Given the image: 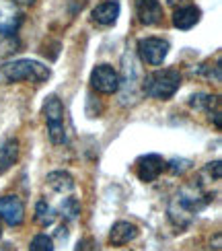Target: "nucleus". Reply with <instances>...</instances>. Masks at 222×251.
<instances>
[{
	"label": "nucleus",
	"instance_id": "nucleus-1",
	"mask_svg": "<svg viewBox=\"0 0 222 251\" xmlns=\"http://www.w3.org/2000/svg\"><path fill=\"white\" fill-rule=\"evenodd\" d=\"M210 202H212V198H210V194L202 187V183H189V185H183L181 190L171 198L167 212H169L171 223L177 228H185L196 221V216L202 212Z\"/></svg>",
	"mask_w": 222,
	"mask_h": 251
},
{
	"label": "nucleus",
	"instance_id": "nucleus-2",
	"mask_svg": "<svg viewBox=\"0 0 222 251\" xmlns=\"http://www.w3.org/2000/svg\"><path fill=\"white\" fill-rule=\"evenodd\" d=\"M51 76V70L37 60H15L0 66V85H13V82H44Z\"/></svg>",
	"mask_w": 222,
	"mask_h": 251
},
{
	"label": "nucleus",
	"instance_id": "nucleus-3",
	"mask_svg": "<svg viewBox=\"0 0 222 251\" xmlns=\"http://www.w3.org/2000/svg\"><path fill=\"white\" fill-rule=\"evenodd\" d=\"M179 87H181V75H179V70H173V68L156 70L142 80V91L146 95L161 101L171 99L179 91Z\"/></svg>",
	"mask_w": 222,
	"mask_h": 251
},
{
	"label": "nucleus",
	"instance_id": "nucleus-4",
	"mask_svg": "<svg viewBox=\"0 0 222 251\" xmlns=\"http://www.w3.org/2000/svg\"><path fill=\"white\" fill-rule=\"evenodd\" d=\"M44 118L48 124V136L54 144H64L66 140V128H64V105L62 101L51 95L44 103Z\"/></svg>",
	"mask_w": 222,
	"mask_h": 251
},
{
	"label": "nucleus",
	"instance_id": "nucleus-5",
	"mask_svg": "<svg viewBox=\"0 0 222 251\" xmlns=\"http://www.w3.org/2000/svg\"><path fill=\"white\" fill-rule=\"evenodd\" d=\"M120 75L118 70L109 64H99L91 72V85L101 95H113L120 91Z\"/></svg>",
	"mask_w": 222,
	"mask_h": 251
},
{
	"label": "nucleus",
	"instance_id": "nucleus-6",
	"mask_svg": "<svg viewBox=\"0 0 222 251\" xmlns=\"http://www.w3.org/2000/svg\"><path fill=\"white\" fill-rule=\"evenodd\" d=\"M169 54V41L161 37H146L138 41V56L144 64L161 66Z\"/></svg>",
	"mask_w": 222,
	"mask_h": 251
},
{
	"label": "nucleus",
	"instance_id": "nucleus-7",
	"mask_svg": "<svg viewBox=\"0 0 222 251\" xmlns=\"http://www.w3.org/2000/svg\"><path fill=\"white\" fill-rule=\"evenodd\" d=\"M21 23H23V15H21L17 4L0 0V39L15 35Z\"/></svg>",
	"mask_w": 222,
	"mask_h": 251
},
{
	"label": "nucleus",
	"instance_id": "nucleus-8",
	"mask_svg": "<svg viewBox=\"0 0 222 251\" xmlns=\"http://www.w3.org/2000/svg\"><path fill=\"white\" fill-rule=\"evenodd\" d=\"M0 218L10 226H21L25 221V206L21 198L8 194L0 198Z\"/></svg>",
	"mask_w": 222,
	"mask_h": 251
},
{
	"label": "nucleus",
	"instance_id": "nucleus-9",
	"mask_svg": "<svg viewBox=\"0 0 222 251\" xmlns=\"http://www.w3.org/2000/svg\"><path fill=\"white\" fill-rule=\"evenodd\" d=\"M165 169H167V161L161 154H144L136 161V173H138L140 181H146V183L154 181Z\"/></svg>",
	"mask_w": 222,
	"mask_h": 251
},
{
	"label": "nucleus",
	"instance_id": "nucleus-10",
	"mask_svg": "<svg viewBox=\"0 0 222 251\" xmlns=\"http://www.w3.org/2000/svg\"><path fill=\"white\" fill-rule=\"evenodd\" d=\"M136 15L142 25H158L163 21V6L158 0H136Z\"/></svg>",
	"mask_w": 222,
	"mask_h": 251
},
{
	"label": "nucleus",
	"instance_id": "nucleus-11",
	"mask_svg": "<svg viewBox=\"0 0 222 251\" xmlns=\"http://www.w3.org/2000/svg\"><path fill=\"white\" fill-rule=\"evenodd\" d=\"M120 17V2L118 0H107V2H101L93 8V21L97 25L109 27L113 25Z\"/></svg>",
	"mask_w": 222,
	"mask_h": 251
},
{
	"label": "nucleus",
	"instance_id": "nucleus-12",
	"mask_svg": "<svg viewBox=\"0 0 222 251\" xmlns=\"http://www.w3.org/2000/svg\"><path fill=\"white\" fill-rule=\"evenodd\" d=\"M199 17H202V10L197 6L189 4V6H179L173 13V25L181 31H187L199 23Z\"/></svg>",
	"mask_w": 222,
	"mask_h": 251
},
{
	"label": "nucleus",
	"instance_id": "nucleus-13",
	"mask_svg": "<svg viewBox=\"0 0 222 251\" xmlns=\"http://www.w3.org/2000/svg\"><path fill=\"white\" fill-rule=\"evenodd\" d=\"M136 237H138V228H136V225L120 221V223H115L113 228H111L109 243L115 245V247H122V245H128L130 241H134Z\"/></svg>",
	"mask_w": 222,
	"mask_h": 251
},
{
	"label": "nucleus",
	"instance_id": "nucleus-14",
	"mask_svg": "<svg viewBox=\"0 0 222 251\" xmlns=\"http://www.w3.org/2000/svg\"><path fill=\"white\" fill-rule=\"evenodd\" d=\"M19 159V140L6 138L0 144V173H6Z\"/></svg>",
	"mask_w": 222,
	"mask_h": 251
},
{
	"label": "nucleus",
	"instance_id": "nucleus-15",
	"mask_svg": "<svg viewBox=\"0 0 222 251\" xmlns=\"http://www.w3.org/2000/svg\"><path fill=\"white\" fill-rule=\"evenodd\" d=\"M48 185L58 194H70L74 190V179L66 171H51L48 175Z\"/></svg>",
	"mask_w": 222,
	"mask_h": 251
},
{
	"label": "nucleus",
	"instance_id": "nucleus-16",
	"mask_svg": "<svg viewBox=\"0 0 222 251\" xmlns=\"http://www.w3.org/2000/svg\"><path fill=\"white\" fill-rule=\"evenodd\" d=\"M189 105L194 109H199V111H208V113H214L216 109H220V97L218 95H194L189 99Z\"/></svg>",
	"mask_w": 222,
	"mask_h": 251
},
{
	"label": "nucleus",
	"instance_id": "nucleus-17",
	"mask_svg": "<svg viewBox=\"0 0 222 251\" xmlns=\"http://www.w3.org/2000/svg\"><path fill=\"white\" fill-rule=\"evenodd\" d=\"M54 221H56V210L46 200H39L35 206V223L41 226H49Z\"/></svg>",
	"mask_w": 222,
	"mask_h": 251
},
{
	"label": "nucleus",
	"instance_id": "nucleus-18",
	"mask_svg": "<svg viewBox=\"0 0 222 251\" xmlns=\"http://www.w3.org/2000/svg\"><path fill=\"white\" fill-rule=\"evenodd\" d=\"M60 214L66 218V221H74L80 214V202L76 198H64L60 204Z\"/></svg>",
	"mask_w": 222,
	"mask_h": 251
},
{
	"label": "nucleus",
	"instance_id": "nucleus-19",
	"mask_svg": "<svg viewBox=\"0 0 222 251\" xmlns=\"http://www.w3.org/2000/svg\"><path fill=\"white\" fill-rule=\"evenodd\" d=\"M29 251H54V241L48 235H35L31 239Z\"/></svg>",
	"mask_w": 222,
	"mask_h": 251
},
{
	"label": "nucleus",
	"instance_id": "nucleus-20",
	"mask_svg": "<svg viewBox=\"0 0 222 251\" xmlns=\"http://www.w3.org/2000/svg\"><path fill=\"white\" fill-rule=\"evenodd\" d=\"M167 169L171 171L173 175H183L185 171L192 169V161H187V159H173L171 163H167Z\"/></svg>",
	"mask_w": 222,
	"mask_h": 251
},
{
	"label": "nucleus",
	"instance_id": "nucleus-21",
	"mask_svg": "<svg viewBox=\"0 0 222 251\" xmlns=\"http://www.w3.org/2000/svg\"><path fill=\"white\" fill-rule=\"evenodd\" d=\"M74 251H99V245H97V241H95L93 237H84V239L78 241V245H76Z\"/></svg>",
	"mask_w": 222,
	"mask_h": 251
},
{
	"label": "nucleus",
	"instance_id": "nucleus-22",
	"mask_svg": "<svg viewBox=\"0 0 222 251\" xmlns=\"http://www.w3.org/2000/svg\"><path fill=\"white\" fill-rule=\"evenodd\" d=\"M206 173L212 177L214 181H220V177H222V165H220V161L208 163V165H206Z\"/></svg>",
	"mask_w": 222,
	"mask_h": 251
},
{
	"label": "nucleus",
	"instance_id": "nucleus-23",
	"mask_svg": "<svg viewBox=\"0 0 222 251\" xmlns=\"http://www.w3.org/2000/svg\"><path fill=\"white\" fill-rule=\"evenodd\" d=\"M33 2H35V0H15V4H21V6H29Z\"/></svg>",
	"mask_w": 222,
	"mask_h": 251
},
{
	"label": "nucleus",
	"instance_id": "nucleus-24",
	"mask_svg": "<svg viewBox=\"0 0 222 251\" xmlns=\"http://www.w3.org/2000/svg\"><path fill=\"white\" fill-rule=\"evenodd\" d=\"M0 251H17V249H15L13 245H8V243H6V245H2V247H0Z\"/></svg>",
	"mask_w": 222,
	"mask_h": 251
},
{
	"label": "nucleus",
	"instance_id": "nucleus-25",
	"mask_svg": "<svg viewBox=\"0 0 222 251\" xmlns=\"http://www.w3.org/2000/svg\"><path fill=\"white\" fill-rule=\"evenodd\" d=\"M167 2H169V4H171V6H177L179 2H183V0H167Z\"/></svg>",
	"mask_w": 222,
	"mask_h": 251
},
{
	"label": "nucleus",
	"instance_id": "nucleus-26",
	"mask_svg": "<svg viewBox=\"0 0 222 251\" xmlns=\"http://www.w3.org/2000/svg\"><path fill=\"white\" fill-rule=\"evenodd\" d=\"M0 237H2V225H0Z\"/></svg>",
	"mask_w": 222,
	"mask_h": 251
}]
</instances>
